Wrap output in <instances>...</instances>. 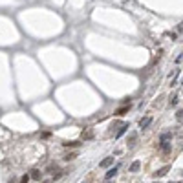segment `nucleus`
Wrapping results in <instances>:
<instances>
[{"label":"nucleus","mask_w":183,"mask_h":183,"mask_svg":"<svg viewBox=\"0 0 183 183\" xmlns=\"http://www.w3.org/2000/svg\"><path fill=\"white\" fill-rule=\"evenodd\" d=\"M112 163H114V158H106V159H103V161L99 163V167H101V169H106V167H110Z\"/></svg>","instance_id":"6"},{"label":"nucleus","mask_w":183,"mask_h":183,"mask_svg":"<svg viewBox=\"0 0 183 183\" xmlns=\"http://www.w3.org/2000/svg\"><path fill=\"white\" fill-rule=\"evenodd\" d=\"M150 123H152V117L148 116V117H145V119H141V121H139V126L145 130V128H148V126H150Z\"/></svg>","instance_id":"3"},{"label":"nucleus","mask_w":183,"mask_h":183,"mask_svg":"<svg viewBox=\"0 0 183 183\" xmlns=\"http://www.w3.org/2000/svg\"><path fill=\"white\" fill-rule=\"evenodd\" d=\"M169 170H170V167H163V169H159L158 172H154V178H156V180H158V178H163V176L169 174Z\"/></svg>","instance_id":"2"},{"label":"nucleus","mask_w":183,"mask_h":183,"mask_svg":"<svg viewBox=\"0 0 183 183\" xmlns=\"http://www.w3.org/2000/svg\"><path fill=\"white\" fill-rule=\"evenodd\" d=\"M136 139H137V134H130L128 141H126V143H128V147H134V145H136Z\"/></svg>","instance_id":"8"},{"label":"nucleus","mask_w":183,"mask_h":183,"mask_svg":"<svg viewBox=\"0 0 183 183\" xmlns=\"http://www.w3.org/2000/svg\"><path fill=\"white\" fill-rule=\"evenodd\" d=\"M75 158H77V152H70V154H66L64 156L66 161H72V159H75Z\"/></svg>","instance_id":"11"},{"label":"nucleus","mask_w":183,"mask_h":183,"mask_svg":"<svg viewBox=\"0 0 183 183\" xmlns=\"http://www.w3.org/2000/svg\"><path fill=\"white\" fill-rule=\"evenodd\" d=\"M170 137H172V134H170V132H165V134H161V137H159V148H161L163 145H167V143L170 141Z\"/></svg>","instance_id":"1"},{"label":"nucleus","mask_w":183,"mask_h":183,"mask_svg":"<svg viewBox=\"0 0 183 183\" xmlns=\"http://www.w3.org/2000/svg\"><path fill=\"white\" fill-rule=\"evenodd\" d=\"M178 31H180V33H183V22H181V24H180V28H178Z\"/></svg>","instance_id":"19"},{"label":"nucleus","mask_w":183,"mask_h":183,"mask_svg":"<svg viewBox=\"0 0 183 183\" xmlns=\"http://www.w3.org/2000/svg\"><path fill=\"white\" fill-rule=\"evenodd\" d=\"M62 145H64V147H79L81 143H79V141H70V143H62Z\"/></svg>","instance_id":"12"},{"label":"nucleus","mask_w":183,"mask_h":183,"mask_svg":"<svg viewBox=\"0 0 183 183\" xmlns=\"http://www.w3.org/2000/svg\"><path fill=\"white\" fill-rule=\"evenodd\" d=\"M178 119H183V110H180V112H178Z\"/></svg>","instance_id":"18"},{"label":"nucleus","mask_w":183,"mask_h":183,"mask_svg":"<svg viewBox=\"0 0 183 183\" xmlns=\"http://www.w3.org/2000/svg\"><path fill=\"white\" fill-rule=\"evenodd\" d=\"M170 183H181V181H170Z\"/></svg>","instance_id":"21"},{"label":"nucleus","mask_w":183,"mask_h":183,"mask_svg":"<svg viewBox=\"0 0 183 183\" xmlns=\"http://www.w3.org/2000/svg\"><path fill=\"white\" fill-rule=\"evenodd\" d=\"M116 174H117V167H114V169H110V170H108V172H106V180H110V178H114Z\"/></svg>","instance_id":"9"},{"label":"nucleus","mask_w":183,"mask_h":183,"mask_svg":"<svg viewBox=\"0 0 183 183\" xmlns=\"http://www.w3.org/2000/svg\"><path fill=\"white\" fill-rule=\"evenodd\" d=\"M28 181H30V176H28V174H24V176L20 178V183H28Z\"/></svg>","instance_id":"14"},{"label":"nucleus","mask_w":183,"mask_h":183,"mask_svg":"<svg viewBox=\"0 0 183 183\" xmlns=\"http://www.w3.org/2000/svg\"><path fill=\"white\" fill-rule=\"evenodd\" d=\"M128 108H130V105H128V106H121L117 112H116V114H117V116H125V114L128 112Z\"/></svg>","instance_id":"10"},{"label":"nucleus","mask_w":183,"mask_h":183,"mask_svg":"<svg viewBox=\"0 0 183 183\" xmlns=\"http://www.w3.org/2000/svg\"><path fill=\"white\" fill-rule=\"evenodd\" d=\"M141 167V161H134L132 165H130V172H137Z\"/></svg>","instance_id":"7"},{"label":"nucleus","mask_w":183,"mask_h":183,"mask_svg":"<svg viewBox=\"0 0 183 183\" xmlns=\"http://www.w3.org/2000/svg\"><path fill=\"white\" fill-rule=\"evenodd\" d=\"M53 170H59V167H57V165H50V167H48V172H53Z\"/></svg>","instance_id":"15"},{"label":"nucleus","mask_w":183,"mask_h":183,"mask_svg":"<svg viewBox=\"0 0 183 183\" xmlns=\"http://www.w3.org/2000/svg\"><path fill=\"white\" fill-rule=\"evenodd\" d=\"M42 183H53V181H51V180H44Z\"/></svg>","instance_id":"20"},{"label":"nucleus","mask_w":183,"mask_h":183,"mask_svg":"<svg viewBox=\"0 0 183 183\" xmlns=\"http://www.w3.org/2000/svg\"><path fill=\"white\" fill-rule=\"evenodd\" d=\"M92 180H94V176H92V174H90V176H88V180L84 183H92Z\"/></svg>","instance_id":"17"},{"label":"nucleus","mask_w":183,"mask_h":183,"mask_svg":"<svg viewBox=\"0 0 183 183\" xmlns=\"http://www.w3.org/2000/svg\"><path fill=\"white\" fill-rule=\"evenodd\" d=\"M40 176H42V172H40V170H37V169H33L31 174H30V178L35 180V181H39V180H40Z\"/></svg>","instance_id":"4"},{"label":"nucleus","mask_w":183,"mask_h":183,"mask_svg":"<svg viewBox=\"0 0 183 183\" xmlns=\"http://www.w3.org/2000/svg\"><path fill=\"white\" fill-rule=\"evenodd\" d=\"M128 128H130L128 125H126V123H123V125H121V128L117 130V134H116V137H117V139H119V137H121V136H123V134H125V132H126V130H128Z\"/></svg>","instance_id":"5"},{"label":"nucleus","mask_w":183,"mask_h":183,"mask_svg":"<svg viewBox=\"0 0 183 183\" xmlns=\"http://www.w3.org/2000/svg\"><path fill=\"white\" fill-rule=\"evenodd\" d=\"M170 105H172V106H176V105H178V97H176V95L170 99Z\"/></svg>","instance_id":"16"},{"label":"nucleus","mask_w":183,"mask_h":183,"mask_svg":"<svg viewBox=\"0 0 183 183\" xmlns=\"http://www.w3.org/2000/svg\"><path fill=\"white\" fill-rule=\"evenodd\" d=\"M92 136H94V134H92V130H86V132H83V137H84V139H90Z\"/></svg>","instance_id":"13"}]
</instances>
